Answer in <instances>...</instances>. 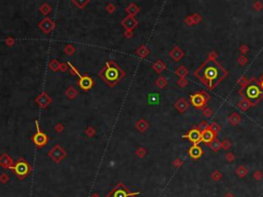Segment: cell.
I'll list each match as a JSON object with an SVG mask.
<instances>
[{"mask_svg":"<svg viewBox=\"0 0 263 197\" xmlns=\"http://www.w3.org/2000/svg\"><path fill=\"white\" fill-rule=\"evenodd\" d=\"M136 154H137V156H139V157H144L145 154H146V151H145V149H144V148L140 147V148L136 151Z\"/></svg>","mask_w":263,"mask_h":197,"instance_id":"49","label":"cell"},{"mask_svg":"<svg viewBox=\"0 0 263 197\" xmlns=\"http://www.w3.org/2000/svg\"><path fill=\"white\" fill-rule=\"evenodd\" d=\"M188 79L185 77V78H179V80H178V85L181 86V87H186L187 85H188Z\"/></svg>","mask_w":263,"mask_h":197,"instance_id":"41","label":"cell"},{"mask_svg":"<svg viewBox=\"0 0 263 197\" xmlns=\"http://www.w3.org/2000/svg\"><path fill=\"white\" fill-rule=\"evenodd\" d=\"M126 10L131 17H134V15H136L138 12L140 11V8L138 7V5H136L135 3H131V4L127 7Z\"/></svg>","mask_w":263,"mask_h":197,"instance_id":"24","label":"cell"},{"mask_svg":"<svg viewBox=\"0 0 263 197\" xmlns=\"http://www.w3.org/2000/svg\"><path fill=\"white\" fill-rule=\"evenodd\" d=\"M49 69H51V70H52V71H58L59 69H60V67H61V64L59 63V62L57 61V60H52L51 63H49Z\"/></svg>","mask_w":263,"mask_h":197,"instance_id":"32","label":"cell"},{"mask_svg":"<svg viewBox=\"0 0 263 197\" xmlns=\"http://www.w3.org/2000/svg\"><path fill=\"white\" fill-rule=\"evenodd\" d=\"M218 58V54L216 51H211L209 52L208 55V59L207 60H210V61H216V59Z\"/></svg>","mask_w":263,"mask_h":197,"instance_id":"47","label":"cell"},{"mask_svg":"<svg viewBox=\"0 0 263 197\" xmlns=\"http://www.w3.org/2000/svg\"><path fill=\"white\" fill-rule=\"evenodd\" d=\"M12 170H15V173L17 176H19L20 178H24L26 177L28 174L30 173V166L29 163L27 161H25L24 159H20L17 163L14 165Z\"/></svg>","mask_w":263,"mask_h":197,"instance_id":"4","label":"cell"},{"mask_svg":"<svg viewBox=\"0 0 263 197\" xmlns=\"http://www.w3.org/2000/svg\"><path fill=\"white\" fill-rule=\"evenodd\" d=\"M32 141H33V143L35 144L37 147H39V148H42V147H44L46 144H48V136H46L44 133H42V131L38 130L33 136Z\"/></svg>","mask_w":263,"mask_h":197,"instance_id":"8","label":"cell"},{"mask_svg":"<svg viewBox=\"0 0 263 197\" xmlns=\"http://www.w3.org/2000/svg\"><path fill=\"white\" fill-rule=\"evenodd\" d=\"M175 74L179 78H185L187 75L189 74V71L185 68V66H179L176 70H175Z\"/></svg>","mask_w":263,"mask_h":197,"instance_id":"22","label":"cell"},{"mask_svg":"<svg viewBox=\"0 0 263 197\" xmlns=\"http://www.w3.org/2000/svg\"><path fill=\"white\" fill-rule=\"evenodd\" d=\"M174 106L179 113H184L189 107V102L185 98H180L179 100H177Z\"/></svg>","mask_w":263,"mask_h":197,"instance_id":"14","label":"cell"},{"mask_svg":"<svg viewBox=\"0 0 263 197\" xmlns=\"http://www.w3.org/2000/svg\"><path fill=\"white\" fill-rule=\"evenodd\" d=\"M86 133L89 137H93L94 134L96 133V130H95V129H93V127H89V129L86 130Z\"/></svg>","mask_w":263,"mask_h":197,"instance_id":"52","label":"cell"},{"mask_svg":"<svg viewBox=\"0 0 263 197\" xmlns=\"http://www.w3.org/2000/svg\"><path fill=\"white\" fill-rule=\"evenodd\" d=\"M209 127H210V129H211L213 131H214L216 134H218V133H219V131H220V129H221L220 125H219L217 122H215V121H213L212 123H210Z\"/></svg>","mask_w":263,"mask_h":197,"instance_id":"35","label":"cell"},{"mask_svg":"<svg viewBox=\"0 0 263 197\" xmlns=\"http://www.w3.org/2000/svg\"><path fill=\"white\" fill-rule=\"evenodd\" d=\"M5 42H6V44H8V45H12L14 44V38H11V37H9V38H7L5 40Z\"/></svg>","mask_w":263,"mask_h":197,"instance_id":"58","label":"cell"},{"mask_svg":"<svg viewBox=\"0 0 263 197\" xmlns=\"http://www.w3.org/2000/svg\"><path fill=\"white\" fill-rule=\"evenodd\" d=\"M169 55H170V57L172 58V60H173V61L179 62V61H181L184 58V55H185V52H184L182 49L179 47V46L175 45Z\"/></svg>","mask_w":263,"mask_h":197,"instance_id":"12","label":"cell"},{"mask_svg":"<svg viewBox=\"0 0 263 197\" xmlns=\"http://www.w3.org/2000/svg\"><path fill=\"white\" fill-rule=\"evenodd\" d=\"M104 75H105V80L108 81L109 83L116 81L118 79V77H119V73H118L117 68L111 67V66H109L108 64H107V67H106V70L104 72Z\"/></svg>","mask_w":263,"mask_h":197,"instance_id":"7","label":"cell"},{"mask_svg":"<svg viewBox=\"0 0 263 197\" xmlns=\"http://www.w3.org/2000/svg\"><path fill=\"white\" fill-rule=\"evenodd\" d=\"M253 8H254L256 11H260L261 9L263 8L262 2H261V1H256V2H254V4H253Z\"/></svg>","mask_w":263,"mask_h":197,"instance_id":"45","label":"cell"},{"mask_svg":"<svg viewBox=\"0 0 263 197\" xmlns=\"http://www.w3.org/2000/svg\"><path fill=\"white\" fill-rule=\"evenodd\" d=\"M253 178H254L256 181H260L263 179V173L261 170H256L254 171V174H253Z\"/></svg>","mask_w":263,"mask_h":197,"instance_id":"43","label":"cell"},{"mask_svg":"<svg viewBox=\"0 0 263 197\" xmlns=\"http://www.w3.org/2000/svg\"><path fill=\"white\" fill-rule=\"evenodd\" d=\"M107 10H108V12H113L115 10V6L113 4H110V3H109V4L107 5Z\"/></svg>","mask_w":263,"mask_h":197,"instance_id":"55","label":"cell"},{"mask_svg":"<svg viewBox=\"0 0 263 197\" xmlns=\"http://www.w3.org/2000/svg\"><path fill=\"white\" fill-rule=\"evenodd\" d=\"M192 15V20H193V23H194V25H197V24H199L200 22H202V15H200L199 14H191Z\"/></svg>","mask_w":263,"mask_h":197,"instance_id":"40","label":"cell"},{"mask_svg":"<svg viewBox=\"0 0 263 197\" xmlns=\"http://www.w3.org/2000/svg\"><path fill=\"white\" fill-rule=\"evenodd\" d=\"M222 178H223V174H222V173L220 170H214L211 174V179L213 181H215V182H218V181H220Z\"/></svg>","mask_w":263,"mask_h":197,"instance_id":"30","label":"cell"},{"mask_svg":"<svg viewBox=\"0 0 263 197\" xmlns=\"http://www.w3.org/2000/svg\"><path fill=\"white\" fill-rule=\"evenodd\" d=\"M149 103L150 104H157V103L159 102V96L157 95V93H151V95L149 96Z\"/></svg>","mask_w":263,"mask_h":197,"instance_id":"33","label":"cell"},{"mask_svg":"<svg viewBox=\"0 0 263 197\" xmlns=\"http://www.w3.org/2000/svg\"><path fill=\"white\" fill-rule=\"evenodd\" d=\"M55 129L58 131V133H61L62 130H64V126L62 125V123H58L57 125L55 126Z\"/></svg>","mask_w":263,"mask_h":197,"instance_id":"54","label":"cell"},{"mask_svg":"<svg viewBox=\"0 0 263 197\" xmlns=\"http://www.w3.org/2000/svg\"><path fill=\"white\" fill-rule=\"evenodd\" d=\"M225 159H226V161L228 162H233L236 160V155H234L232 152L228 151L226 154H225Z\"/></svg>","mask_w":263,"mask_h":197,"instance_id":"39","label":"cell"},{"mask_svg":"<svg viewBox=\"0 0 263 197\" xmlns=\"http://www.w3.org/2000/svg\"><path fill=\"white\" fill-rule=\"evenodd\" d=\"M221 146L224 150L228 151V150H230V148L232 147V143H231L228 139H225V140H223V142L221 143Z\"/></svg>","mask_w":263,"mask_h":197,"instance_id":"36","label":"cell"},{"mask_svg":"<svg viewBox=\"0 0 263 197\" xmlns=\"http://www.w3.org/2000/svg\"><path fill=\"white\" fill-rule=\"evenodd\" d=\"M228 121H229V123H231L232 125H237V124H240V122H242V117H240V115L239 113H236V112H232L229 117H228Z\"/></svg>","mask_w":263,"mask_h":197,"instance_id":"19","label":"cell"},{"mask_svg":"<svg viewBox=\"0 0 263 197\" xmlns=\"http://www.w3.org/2000/svg\"><path fill=\"white\" fill-rule=\"evenodd\" d=\"M39 28L42 30L43 33L49 34L52 30L55 29V23L49 18L46 17L45 18H43V20L39 23Z\"/></svg>","mask_w":263,"mask_h":197,"instance_id":"10","label":"cell"},{"mask_svg":"<svg viewBox=\"0 0 263 197\" xmlns=\"http://www.w3.org/2000/svg\"><path fill=\"white\" fill-rule=\"evenodd\" d=\"M188 154L192 159L197 160V159L200 158V156L203 154V151H202V147H199V145H192L188 149Z\"/></svg>","mask_w":263,"mask_h":197,"instance_id":"15","label":"cell"},{"mask_svg":"<svg viewBox=\"0 0 263 197\" xmlns=\"http://www.w3.org/2000/svg\"><path fill=\"white\" fill-rule=\"evenodd\" d=\"M64 51H65V54L67 55H73L75 52V47L72 44H68V45L65 46Z\"/></svg>","mask_w":263,"mask_h":197,"instance_id":"34","label":"cell"},{"mask_svg":"<svg viewBox=\"0 0 263 197\" xmlns=\"http://www.w3.org/2000/svg\"><path fill=\"white\" fill-rule=\"evenodd\" d=\"M51 102H52V99L49 98L48 95L45 92H42L36 99V103L41 108H46L49 104H51Z\"/></svg>","mask_w":263,"mask_h":197,"instance_id":"13","label":"cell"},{"mask_svg":"<svg viewBox=\"0 0 263 197\" xmlns=\"http://www.w3.org/2000/svg\"><path fill=\"white\" fill-rule=\"evenodd\" d=\"M67 69H69V66L68 64H61V67H60V70L62 71H67Z\"/></svg>","mask_w":263,"mask_h":197,"instance_id":"57","label":"cell"},{"mask_svg":"<svg viewBox=\"0 0 263 197\" xmlns=\"http://www.w3.org/2000/svg\"><path fill=\"white\" fill-rule=\"evenodd\" d=\"M167 84H168V80L164 76H159L155 80V85L159 87V88H164L165 86H167Z\"/></svg>","mask_w":263,"mask_h":197,"instance_id":"28","label":"cell"},{"mask_svg":"<svg viewBox=\"0 0 263 197\" xmlns=\"http://www.w3.org/2000/svg\"><path fill=\"white\" fill-rule=\"evenodd\" d=\"M48 156L55 162H57V163H60V162L66 157V151L63 148H62L60 145H56L54 148H52L51 151L48 152Z\"/></svg>","mask_w":263,"mask_h":197,"instance_id":"6","label":"cell"},{"mask_svg":"<svg viewBox=\"0 0 263 197\" xmlns=\"http://www.w3.org/2000/svg\"><path fill=\"white\" fill-rule=\"evenodd\" d=\"M148 127H149V123L147 122L145 119H140V120L137 121L136 129H139L140 131H142V133H143V131H145L147 129H148Z\"/></svg>","mask_w":263,"mask_h":197,"instance_id":"23","label":"cell"},{"mask_svg":"<svg viewBox=\"0 0 263 197\" xmlns=\"http://www.w3.org/2000/svg\"><path fill=\"white\" fill-rule=\"evenodd\" d=\"M239 51H240V54L245 55L247 52L250 51V47H249V46L247 45V44H242V45H240V47H239Z\"/></svg>","mask_w":263,"mask_h":197,"instance_id":"44","label":"cell"},{"mask_svg":"<svg viewBox=\"0 0 263 197\" xmlns=\"http://www.w3.org/2000/svg\"><path fill=\"white\" fill-rule=\"evenodd\" d=\"M39 9L44 15H48L49 12L52 11V7L48 4H46V3H43V4H41V6H40Z\"/></svg>","mask_w":263,"mask_h":197,"instance_id":"31","label":"cell"},{"mask_svg":"<svg viewBox=\"0 0 263 197\" xmlns=\"http://www.w3.org/2000/svg\"><path fill=\"white\" fill-rule=\"evenodd\" d=\"M124 35H126V37H132L133 36V33H132V31H130V30H127L126 31V34H124Z\"/></svg>","mask_w":263,"mask_h":197,"instance_id":"59","label":"cell"},{"mask_svg":"<svg viewBox=\"0 0 263 197\" xmlns=\"http://www.w3.org/2000/svg\"><path fill=\"white\" fill-rule=\"evenodd\" d=\"M121 25H123V26L126 28L127 30L132 31L134 29V28L137 27L138 21L134 17H131V15H129V17H127L126 18H123V20L121 21Z\"/></svg>","mask_w":263,"mask_h":197,"instance_id":"16","label":"cell"},{"mask_svg":"<svg viewBox=\"0 0 263 197\" xmlns=\"http://www.w3.org/2000/svg\"><path fill=\"white\" fill-rule=\"evenodd\" d=\"M194 75L209 89H213L227 77L228 72L217 61L206 60L194 71Z\"/></svg>","mask_w":263,"mask_h":197,"instance_id":"1","label":"cell"},{"mask_svg":"<svg viewBox=\"0 0 263 197\" xmlns=\"http://www.w3.org/2000/svg\"><path fill=\"white\" fill-rule=\"evenodd\" d=\"M258 85L260 86V88H261L262 92H263V74L260 76V78H259V80H258Z\"/></svg>","mask_w":263,"mask_h":197,"instance_id":"56","label":"cell"},{"mask_svg":"<svg viewBox=\"0 0 263 197\" xmlns=\"http://www.w3.org/2000/svg\"><path fill=\"white\" fill-rule=\"evenodd\" d=\"M0 179H1V180H7V176H6V174H2V176L0 177Z\"/></svg>","mask_w":263,"mask_h":197,"instance_id":"60","label":"cell"},{"mask_svg":"<svg viewBox=\"0 0 263 197\" xmlns=\"http://www.w3.org/2000/svg\"><path fill=\"white\" fill-rule=\"evenodd\" d=\"M224 197H233V196L231 195V194H227V195H225Z\"/></svg>","mask_w":263,"mask_h":197,"instance_id":"61","label":"cell"},{"mask_svg":"<svg viewBox=\"0 0 263 197\" xmlns=\"http://www.w3.org/2000/svg\"><path fill=\"white\" fill-rule=\"evenodd\" d=\"M237 83H239L240 85V88H246V87L249 85L250 79H248V78L245 77V76H242V77H240L239 79H237Z\"/></svg>","mask_w":263,"mask_h":197,"instance_id":"29","label":"cell"},{"mask_svg":"<svg viewBox=\"0 0 263 197\" xmlns=\"http://www.w3.org/2000/svg\"><path fill=\"white\" fill-rule=\"evenodd\" d=\"M68 66H69V69H70V71H71V74L72 75H78V76H80V74L78 73V71L76 70V69H75L73 66H72L70 63H68Z\"/></svg>","mask_w":263,"mask_h":197,"instance_id":"51","label":"cell"},{"mask_svg":"<svg viewBox=\"0 0 263 197\" xmlns=\"http://www.w3.org/2000/svg\"><path fill=\"white\" fill-rule=\"evenodd\" d=\"M173 164H174L176 167H180L181 165L183 164V160H181L180 158H176V159H175V160H174Z\"/></svg>","mask_w":263,"mask_h":197,"instance_id":"53","label":"cell"},{"mask_svg":"<svg viewBox=\"0 0 263 197\" xmlns=\"http://www.w3.org/2000/svg\"><path fill=\"white\" fill-rule=\"evenodd\" d=\"M77 95H78V92L74 88L73 86H70L67 90H66V96H67V98L70 99V100L75 99Z\"/></svg>","mask_w":263,"mask_h":197,"instance_id":"27","label":"cell"},{"mask_svg":"<svg viewBox=\"0 0 263 197\" xmlns=\"http://www.w3.org/2000/svg\"><path fill=\"white\" fill-rule=\"evenodd\" d=\"M244 95L249 101H251L252 103L257 105V103L260 101V100L263 98V92L260 88V86L258 85V81L256 78H251L250 79V83L249 85L246 87V88H242Z\"/></svg>","mask_w":263,"mask_h":197,"instance_id":"2","label":"cell"},{"mask_svg":"<svg viewBox=\"0 0 263 197\" xmlns=\"http://www.w3.org/2000/svg\"><path fill=\"white\" fill-rule=\"evenodd\" d=\"M239 93H240V96H242V99H240V101L239 102V104H237V107H239L243 112H246L250 107H254V106L256 105V104H254V103H252L251 101H249V100L246 98L245 95H244L242 88H240Z\"/></svg>","mask_w":263,"mask_h":197,"instance_id":"9","label":"cell"},{"mask_svg":"<svg viewBox=\"0 0 263 197\" xmlns=\"http://www.w3.org/2000/svg\"><path fill=\"white\" fill-rule=\"evenodd\" d=\"M184 23H185L187 26H193L194 25V23H193V20H192V15H187V17L185 18V20H184Z\"/></svg>","mask_w":263,"mask_h":197,"instance_id":"46","label":"cell"},{"mask_svg":"<svg viewBox=\"0 0 263 197\" xmlns=\"http://www.w3.org/2000/svg\"><path fill=\"white\" fill-rule=\"evenodd\" d=\"M137 55H139L140 58H142V59H144V58H146L147 55H148V54H149V49L146 47V46H144V45H142L141 46V47H139L137 49Z\"/></svg>","mask_w":263,"mask_h":197,"instance_id":"26","label":"cell"},{"mask_svg":"<svg viewBox=\"0 0 263 197\" xmlns=\"http://www.w3.org/2000/svg\"><path fill=\"white\" fill-rule=\"evenodd\" d=\"M202 115L205 117H207V118H209V117H211L212 115H213V110L210 107H206L205 109H203L202 110Z\"/></svg>","mask_w":263,"mask_h":197,"instance_id":"42","label":"cell"},{"mask_svg":"<svg viewBox=\"0 0 263 197\" xmlns=\"http://www.w3.org/2000/svg\"><path fill=\"white\" fill-rule=\"evenodd\" d=\"M0 165L5 168H12L14 167V161L8 156V154H2L0 156Z\"/></svg>","mask_w":263,"mask_h":197,"instance_id":"18","label":"cell"},{"mask_svg":"<svg viewBox=\"0 0 263 197\" xmlns=\"http://www.w3.org/2000/svg\"><path fill=\"white\" fill-rule=\"evenodd\" d=\"M209 125H210V124L207 122L206 120H202V121H200V122L198 123V125H197V129H198L202 133L203 130H206L207 129H208Z\"/></svg>","mask_w":263,"mask_h":197,"instance_id":"37","label":"cell"},{"mask_svg":"<svg viewBox=\"0 0 263 197\" xmlns=\"http://www.w3.org/2000/svg\"><path fill=\"white\" fill-rule=\"evenodd\" d=\"M207 146H209V148H211L214 152H218L219 150L222 148L221 142H220V140H218V137H215V139L213 140L210 144H208Z\"/></svg>","mask_w":263,"mask_h":197,"instance_id":"20","label":"cell"},{"mask_svg":"<svg viewBox=\"0 0 263 197\" xmlns=\"http://www.w3.org/2000/svg\"><path fill=\"white\" fill-rule=\"evenodd\" d=\"M80 88L83 90H89L93 86V79L90 76H80V79L78 81Z\"/></svg>","mask_w":263,"mask_h":197,"instance_id":"17","label":"cell"},{"mask_svg":"<svg viewBox=\"0 0 263 197\" xmlns=\"http://www.w3.org/2000/svg\"><path fill=\"white\" fill-rule=\"evenodd\" d=\"M152 68H153V70L156 72V73L161 74V72L164 71L165 68H167V66H165V64L162 61L158 60V61H156L155 63L152 65Z\"/></svg>","mask_w":263,"mask_h":197,"instance_id":"21","label":"cell"},{"mask_svg":"<svg viewBox=\"0 0 263 197\" xmlns=\"http://www.w3.org/2000/svg\"><path fill=\"white\" fill-rule=\"evenodd\" d=\"M236 173L240 178H245L249 173V168L245 166V165H240V166L236 168Z\"/></svg>","mask_w":263,"mask_h":197,"instance_id":"25","label":"cell"},{"mask_svg":"<svg viewBox=\"0 0 263 197\" xmlns=\"http://www.w3.org/2000/svg\"><path fill=\"white\" fill-rule=\"evenodd\" d=\"M237 63H239V65H240V66H245L247 63H248V58L244 55H239V58H237Z\"/></svg>","mask_w":263,"mask_h":197,"instance_id":"38","label":"cell"},{"mask_svg":"<svg viewBox=\"0 0 263 197\" xmlns=\"http://www.w3.org/2000/svg\"><path fill=\"white\" fill-rule=\"evenodd\" d=\"M215 137H217V134L210 129V127H208L206 130H203L202 133V142L205 144V145L210 144L213 140L215 139Z\"/></svg>","mask_w":263,"mask_h":197,"instance_id":"11","label":"cell"},{"mask_svg":"<svg viewBox=\"0 0 263 197\" xmlns=\"http://www.w3.org/2000/svg\"><path fill=\"white\" fill-rule=\"evenodd\" d=\"M90 1H73V3L75 5H77L78 6V8H80V9H82L84 6H86L87 3H89Z\"/></svg>","mask_w":263,"mask_h":197,"instance_id":"48","label":"cell"},{"mask_svg":"<svg viewBox=\"0 0 263 197\" xmlns=\"http://www.w3.org/2000/svg\"><path fill=\"white\" fill-rule=\"evenodd\" d=\"M209 100H210V96L207 93L206 90L194 92L190 96V103H191L196 109H199V110H203V109L207 107V104H208Z\"/></svg>","mask_w":263,"mask_h":197,"instance_id":"3","label":"cell"},{"mask_svg":"<svg viewBox=\"0 0 263 197\" xmlns=\"http://www.w3.org/2000/svg\"><path fill=\"white\" fill-rule=\"evenodd\" d=\"M182 137L189 140L190 142L193 143V145H198L202 142V131L197 127H192L189 131H187V133L183 134Z\"/></svg>","mask_w":263,"mask_h":197,"instance_id":"5","label":"cell"},{"mask_svg":"<svg viewBox=\"0 0 263 197\" xmlns=\"http://www.w3.org/2000/svg\"><path fill=\"white\" fill-rule=\"evenodd\" d=\"M114 197H127V194L123 190H118V191L115 192Z\"/></svg>","mask_w":263,"mask_h":197,"instance_id":"50","label":"cell"}]
</instances>
